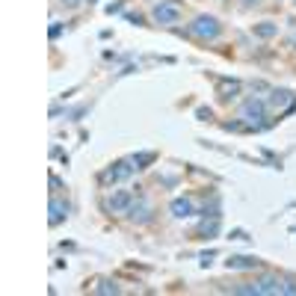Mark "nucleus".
<instances>
[{
  "mask_svg": "<svg viewBox=\"0 0 296 296\" xmlns=\"http://www.w3.org/2000/svg\"><path fill=\"white\" fill-rule=\"evenodd\" d=\"M225 131H246L243 122H225Z\"/></svg>",
  "mask_w": 296,
  "mask_h": 296,
  "instance_id": "17",
  "label": "nucleus"
},
{
  "mask_svg": "<svg viewBox=\"0 0 296 296\" xmlns=\"http://www.w3.org/2000/svg\"><path fill=\"white\" fill-rule=\"evenodd\" d=\"M284 293H296V281L293 278H284Z\"/></svg>",
  "mask_w": 296,
  "mask_h": 296,
  "instance_id": "18",
  "label": "nucleus"
},
{
  "mask_svg": "<svg viewBox=\"0 0 296 296\" xmlns=\"http://www.w3.org/2000/svg\"><path fill=\"white\" fill-rule=\"evenodd\" d=\"M133 169H136V166H133V160H119V163H113L107 172H104V175H101V181H104V184H119V181H128V178L133 175Z\"/></svg>",
  "mask_w": 296,
  "mask_h": 296,
  "instance_id": "3",
  "label": "nucleus"
},
{
  "mask_svg": "<svg viewBox=\"0 0 296 296\" xmlns=\"http://www.w3.org/2000/svg\"><path fill=\"white\" fill-rule=\"evenodd\" d=\"M269 107L272 110H281V107H287V113L296 107V95L293 92H287V89H275L272 95H269Z\"/></svg>",
  "mask_w": 296,
  "mask_h": 296,
  "instance_id": "6",
  "label": "nucleus"
},
{
  "mask_svg": "<svg viewBox=\"0 0 296 296\" xmlns=\"http://www.w3.org/2000/svg\"><path fill=\"white\" fill-rule=\"evenodd\" d=\"M122 9H125V3H110V6H107L110 15H113V12H122Z\"/></svg>",
  "mask_w": 296,
  "mask_h": 296,
  "instance_id": "20",
  "label": "nucleus"
},
{
  "mask_svg": "<svg viewBox=\"0 0 296 296\" xmlns=\"http://www.w3.org/2000/svg\"><path fill=\"white\" fill-rule=\"evenodd\" d=\"M68 216V204L63 198H51V225H60Z\"/></svg>",
  "mask_w": 296,
  "mask_h": 296,
  "instance_id": "10",
  "label": "nucleus"
},
{
  "mask_svg": "<svg viewBox=\"0 0 296 296\" xmlns=\"http://www.w3.org/2000/svg\"><path fill=\"white\" fill-rule=\"evenodd\" d=\"M60 36H63V24H54L51 27V39H60Z\"/></svg>",
  "mask_w": 296,
  "mask_h": 296,
  "instance_id": "19",
  "label": "nucleus"
},
{
  "mask_svg": "<svg viewBox=\"0 0 296 296\" xmlns=\"http://www.w3.org/2000/svg\"><path fill=\"white\" fill-rule=\"evenodd\" d=\"M128 216H131L133 222H139V225H142V222H148V219H151V204H148L145 198L133 201L131 207H128Z\"/></svg>",
  "mask_w": 296,
  "mask_h": 296,
  "instance_id": "7",
  "label": "nucleus"
},
{
  "mask_svg": "<svg viewBox=\"0 0 296 296\" xmlns=\"http://www.w3.org/2000/svg\"><path fill=\"white\" fill-rule=\"evenodd\" d=\"M63 3H68V6H77V3H80V0H63Z\"/></svg>",
  "mask_w": 296,
  "mask_h": 296,
  "instance_id": "23",
  "label": "nucleus"
},
{
  "mask_svg": "<svg viewBox=\"0 0 296 296\" xmlns=\"http://www.w3.org/2000/svg\"><path fill=\"white\" fill-rule=\"evenodd\" d=\"M131 204H133V193H128V190H119V193H113L107 198V210H113V213H122Z\"/></svg>",
  "mask_w": 296,
  "mask_h": 296,
  "instance_id": "5",
  "label": "nucleus"
},
{
  "mask_svg": "<svg viewBox=\"0 0 296 296\" xmlns=\"http://www.w3.org/2000/svg\"><path fill=\"white\" fill-rule=\"evenodd\" d=\"M261 0H243V6H258Z\"/></svg>",
  "mask_w": 296,
  "mask_h": 296,
  "instance_id": "22",
  "label": "nucleus"
},
{
  "mask_svg": "<svg viewBox=\"0 0 296 296\" xmlns=\"http://www.w3.org/2000/svg\"><path fill=\"white\" fill-rule=\"evenodd\" d=\"M225 263H228V269H255V266H261V261L252 258V255H231Z\"/></svg>",
  "mask_w": 296,
  "mask_h": 296,
  "instance_id": "9",
  "label": "nucleus"
},
{
  "mask_svg": "<svg viewBox=\"0 0 296 296\" xmlns=\"http://www.w3.org/2000/svg\"><path fill=\"white\" fill-rule=\"evenodd\" d=\"M95 293H101V296H110V293H122V287H119V284H113V281H101L98 287H95Z\"/></svg>",
  "mask_w": 296,
  "mask_h": 296,
  "instance_id": "15",
  "label": "nucleus"
},
{
  "mask_svg": "<svg viewBox=\"0 0 296 296\" xmlns=\"http://www.w3.org/2000/svg\"><path fill=\"white\" fill-rule=\"evenodd\" d=\"M240 116L246 119V125H252V128H263V116H266V101H261V98H249L246 104H243Z\"/></svg>",
  "mask_w": 296,
  "mask_h": 296,
  "instance_id": "2",
  "label": "nucleus"
},
{
  "mask_svg": "<svg viewBox=\"0 0 296 296\" xmlns=\"http://www.w3.org/2000/svg\"><path fill=\"white\" fill-rule=\"evenodd\" d=\"M213 255H216V252H204V255H201V266H207V263H210V258H213Z\"/></svg>",
  "mask_w": 296,
  "mask_h": 296,
  "instance_id": "21",
  "label": "nucleus"
},
{
  "mask_svg": "<svg viewBox=\"0 0 296 296\" xmlns=\"http://www.w3.org/2000/svg\"><path fill=\"white\" fill-rule=\"evenodd\" d=\"M190 33L198 36V39H216V36L222 33V24L213 15H198L196 21L190 24Z\"/></svg>",
  "mask_w": 296,
  "mask_h": 296,
  "instance_id": "1",
  "label": "nucleus"
},
{
  "mask_svg": "<svg viewBox=\"0 0 296 296\" xmlns=\"http://www.w3.org/2000/svg\"><path fill=\"white\" fill-rule=\"evenodd\" d=\"M216 231H219V219H210V222L204 219V222H201V228H198V234H201V237H213Z\"/></svg>",
  "mask_w": 296,
  "mask_h": 296,
  "instance_id": "14",
  "label": "nucleus"
},
{
  "mask_svg": "<svg viewBox=\"0 0 296 296\" xmlns=\"http://www.w3.org/2000/svg\"><path fill=\"white\" fill-rule=\"evenodd\" d=\"M196 116L201 119V122H207V119L213 116V110H210V107H198V110H196Z\"/></svg>",
  "mask_w": 296,
  "mask_h": 296,
  "instance_id": "16",
  "label": "nucleus"
},
{
  "mask_svg": "<svg viewBox=\"0 0 296 296\" xmlns=\"http://www.w3.org/2000/svg\"><path fill=\"white\" fill-rule=\"evenodd\" d=\"M275 33H278V27H275V24H269V21L255 24V36H261V39H272Z\"/></svg>",
  "mask_w": 296,
  "mask_h": 296,
  "instance_id": "13",
  "label": "nucleus"
},
{
  "mask_svg": "<svg viewBox=\"0 0 296 296\" xmlns=\"http://www.w3.org/2000/svg\"><path fill=\"white\" fill-rule=\"evenodd\" d=\"M131 160H133L136 169H145L148 163H154V160H157V154H154V151H142V154H133Z\"/></svg>",
  "mask_w": 296,
  "mask_h": 296,
  "instance_id": "12",
  "label": "nucleus"
},
{
  "mask_svg": "<svg viewBox=\"0 0 296 296\" xmlns=\"http://www.w3.org/2000/svg\"><path fill=\"white\" fill-rule=\"evenodd\" d=\"M237 92H240V83H237V80H222V83H219V98L222 101H234Z\"/></svg>",
  "mask_w": 296,
  "mask_h": 296,
  "instance_id": "11",
  "label": "nucleus"
},
{
  "mask_svg": "<svg viewBox=\"0 0 296 296\" xmlns=\"http://www.w3.org/2000/svg\"><path fill=\"white\" fill-rule=\"evenodd\" d=\"M169 210H172L175 219H187V216H193V201L190 198H172Z\"/></svg>",
  "mask_w": 296,
  "mask_h": 296,
  "instance_id": "8",
  "label": "nucleus"
},
{
  "mask_svg": "<svg viewBox=\"0 0 296 296\" xmlns=\"http://www.w3.org/2000/svg\"><path fill=\"white\" fill-rule=\"evenodd\" d=\"M151 15H154V21H157V24H175V21L181 18V9H178L175 3H166V0H160V3L151 9Z\"/></svg>",
  "mask_w": 296,
  "mask_h": 296,
  "instance_id": "4",
  "label": "nucleus"
}]
</instances>
